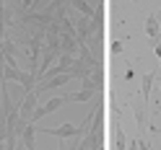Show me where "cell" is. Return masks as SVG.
Instances as JSON below:
<instances>
[{"label":"cell","instance_id":"6da1fadb","mask_svg":"<svg viewBox=\"0 0 161 150\" xmlns=\"http://www.w3.org/2000/svg\"><path fill=\"white\" fill-rule=\"evenodd\" d=\"M158 34H161V26H158V13H151V16L146 18V36L158 39Z\"/></svg>","mask_w":161,"mask_h":150},{"label":"cell","instance_id":"7a4b0ae2","mask_svg":"<svg viewBox=\"0 0 161 150\" xmlns=\"http://www.w3.org/2000/svg\"><path fill=\"white\" fill-rule=\"evenodd\" d=\"M117 150H125V135L117 129Z\"/></svg>","mask_w":161,"mask_h":150},{"label":"cell","instance_id":"3957f363","mask_svg":"<svg viewBox=\"0 0 161 150\" xmlns=\"http://www.w3.org/2000/svg\"><path fill=\"white\" fill-rule=\"evenodd\" d=\"M156 57H158V59H161V44H158V47H156Z\"/></svg>","mask_w":161,"mask_h":150},{"label":"cell","instance_id":"277c9868","mask_svg":"<svg viewBox=\"0 0 161 150\" xmlns=\"http://www.w3.org/2000/svg\"><path fill=\"white\" fill-rule=\"evenodd\" d=\"M158 36H161V34H158Z\"/></svg>","mask_w":161,"mask_h":150}]
</instances>
